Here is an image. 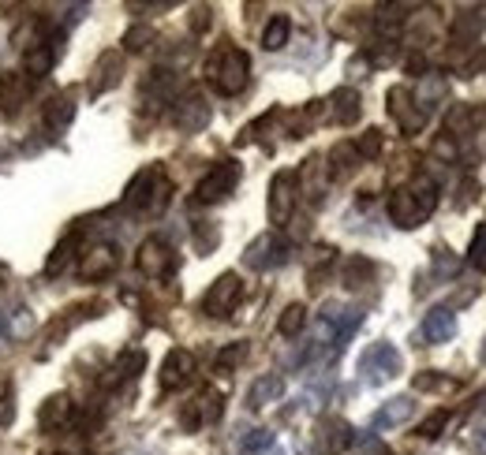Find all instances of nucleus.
<instances>
[{
  "label": "nucleus",
  "mask_w": 486,
  "mask_h": 455,
  "mask_svg": "<svg viewBox=\"0 0 486 455\" xmlns=\"http://www.w3.org/2000/svg\"><path fill=\"white\" fill-rule=\"evenodd\" d=\"M438 206V184L430 176H416L408 187L389 198V216L397 228H419Z\"/></svg>",
  "instance_id": "1"
},
{
  "label": "nucleus",
  "mask_w": 486,
  "mask_h": 455,
  "mask_svg": "<svg viewBox=\"0 0 486 455\" xmlns=\"http://www.w3.org/2000/svg\"><path fill=\"white\" fill-rule=\"evenodd\" d=\"M206 75L213 82V90L225 98H236L240 90L247 86V75H251V60H247V52L236 49V45H221V49H213L210 52V60H206Z\"/></svg>",
  "instance_id": "2"
},
{
  "label": "nucleus",
  "mask_w": 486,
  "mask_h": 455,
  "mask_svg": "<svg viewBox=\"0 0 486 455\" xmlns=\"http://www.w3.org/2000/svg\"><path fill=\"white\" fill-rule=\"evenodd\" d=\"M123 206L139 213H161L169 206V179L161 169H142L123 194Z\"/></svg>",
  "instance_id": "3"
},
{
  "label": "nucleus",
  "mask_w": 486,
  "mask_h": 455,
  "mask_svg": "<svg viewBox=\"0 0 486 455\" xmlns=\"http://www.w3.org/2000/svg\"><path fill=\"white\" fill-rule=\"evenodd\" d=\"M404 366V358L401 351L393 348V343H370V348L363 351V358H359V373H363L367 385H386V380H393L401 373Z\"/></svg>",
  "instance_id": "4"
},
{
  "label": "nucleus",
  "mask_w": 486,
  "mask_h": 455,
  "mask_svg": "<svg viewBox=\"0 0 486 455\" xmlns=\"http://www.w3.org/2000/svg\"><path fill=\"white\" fill-rule=\"evenodd\" d=\"M236 184H240V165H236V161H218V165L199 179V187H195V202H203V206L221 202V198H228L232 191H236Z\"/></svg>",
  "instance_id": "5"
},
{
  "label": "nucleus",
  "mask_w": 486,
  "mask_h": 455,
  "mask_svg": "<svg viewBox=\"0 0 486 455\" xmlns=\"http://www.w3.org/2000/svg\"><path fill=\"white\" fill-rule=\"evenodd\" d=\"M240 299H243V280L236 272H225V277L213 280L210 291L203 295V314L206 318H228L240 306Z\"/></svg>",
  "instance_id": "6"
},
{
  "label": "nucleus",
  "mask_w": 486,
  "mask_h": 455,
  "mask_svg": "<svg viewBox=\"0 0 486 455\" xmlns=\"http://www.w3.org/2000/svg\"><path fill=\"white\" fill-rule=\"evenodd\" d=\"M386 101H389V113H393V120L401 123L404 135H419L426 127V113H423V108H416L419 101H416V94H411L408 86H393Z\"/></svg>",
  "instance_id": "7"
},
{
  "label": "nucleus",
  "mask_w": 486,
  "mask_h": 455,
  "mask_svg": "<svg viewBox=\"0 0 486 455\" xmlns=\"http://www.w3.org/2000/svg\"><path fill=\"white\" fill-rule=\"evenodd\" d=\"M352 444H355V429L345 422V418L330 414V418H322V422L315 426V448H318V455H340V451L352 448Z\"/></svg>",
  "instance_id": "8"
},
{
  "label": "nucleus",
  "mask_w": 486,
  "mask_h": 455,
  "mask_svg": "<svg viewBox=\"0 0 486 455\" xmlns=\"http://www.w3.org/2000/svg\"><path fill=\"white\" fill-rule=\"evenodd\" d=\"M243 262H247L251 269H259V272H262V269H277V265L288 262V243L281 239L277 231H266V235H259V239L247 247Z\"/></svg>",
  "instance_id": "9"
},
{
  "label": "nucleus",
  "mask_w": 486,
  "mask_h": 455,
  "mask_svg": "<svg viewBox=\"0 0 486 455\" xmlns=\"http://www.w3.org/2000/svg\"><path fill=\"white\" fill-rule=\"evenodd\" d=\"M292 206H296V176L277 172L274 184H269V221L284 224L288 216H292Z\"/></svg>",
  "instance_id": "10"
},
{
  "label": "nucleus",
  "mask_w": 486,
  "mask_h": 455,
  "mask_svg": "<svg viewBox=\"0 0 486 455\" xmlns=\"http://www.w3.org/2000/svg\"><path fill=\"white\" fill-rule=\"evenodd\" d=\"M195 377V355L187 348H172L161 362V388L172 392V388H184L187 380Z\"/></svg>",
  "instance_id": "11"
},
{
  "label": "nucleus",
  "mask_w": 486,
  "mask_h": 455,
  "mask_svg": "<svg viewBox=\"0 0 486 455\" xmlns=\"http://www.w3.org/2000/svg\"><path fill=\"white\" fill-rule=\"evenodd\" d=\"M172 120H176L179 131H187V135L203 131V127L210 123V105H206V98H203V94H184V98L176 101V108H172Z\"/></svg>",
  "instance_id": "12"
},
{
  "label": "nucleus",
  "mask_w": 486,
  "mask_h": 455,
  "mask_svg": "<svg viewBox=\"0 0 486 455\" xmlns=\"http://www.w3.org/2000/svg\"><path fill=\"white\" fill-rule=\"evenodd\" d=\"M120 265V250L113 243H101L94 250H86L83 254V262H79V280H105L109 272H116Z\"/></svg>",
  "instance_id": "13"
},
{
  "label": "nucleus",
  "mask_w": 486,
  "mask_h": 455,
  "mask_svg": "<svg viewBox=\"0 0 486 455\" xmlns=\"http://www.w3.org/2000/svg\"><path fill=\"white\" fill-rule=\"evenodd\" d=\"M135 265H139V272H147V277H165L169 265H172V250H169V243L157 239V235H150V239L139 247Z\"/></svg>",
  "instance_id": "14"
},
{
  "label": "nucleus",
  "mask_w": 486,
  "mask_h": 455,
  "mask_svg": "<svg viewBox=\"0 0 486 455\" xmlns=\"http://www.w3.org/2000/svg\"><path fill=\"white\" fill-rule=\"evenodd\" d=\"M419 336H423V343H449L457 336V314L449 310V306H434L426 318H423V329H419Z\"/></svg>",
  "instance_id": "15"
},
{
  "label": "nucleus",
  "mask_w": 486,
  "mask_h": 455,
  "mask_svg": "<svg viewBox=\"0 0 486 455\" xmlns=\"http://www.w3.org/2000/svg\"><path fill=\"white\" fill-rule=\"evenodd\" d=\"M71 120H76V90H64V94H57L45 105L42 123H45L49 135H64Z\"/></svg>",
  "instance_id": "16"
},
{
  "label": "nucleus",
  "mask_w": 486,
  "mask_h": 455,
  "mask_svg": "<svg viewBox=\"0 0 486 455\" xmlns=\"http://www.w3.org/2000/svg\"><path fill=\"white\" fill-rule=\"evenodd\" d=\"M411 414H416V404H411V396H397V399H389V404H382V407L374 411L370 429H374V433H382V429H397V426L408 422Z\"/></svg>",
  "instance_id": "17"
},
{
  "label": "nucleus",
  "mask_w": 486,
  "mask_h": 455,
  "mask_svg": "<svg viewBox=\"0 0 486 455\" xmlns=\"http://www.w3.org/2000/svg\"><path fill=\"white\" fill-rule=\"evenodd\" d=\"M147 366V351H123L109 370L101 373V388H120L123 380H131V377H139V370Z\"/></svg>",
  "instance_id": "18"
},
{
  "label": "nucleus",
  "mask_w": 486,
  "mask_h": 455,
  "mask_svg": "<svg viewBox=\"0 0 486 455\" xmlns=\"http://www.w3.org/2000/svg\"><path fill=\"white\" fill-rule=\"evenodd\" d=\"M359 113H363V105H359V94H355L352 86H340V90H333V94H330L326 116H330L333 123H355Z\"/></svg>",
  "instance_id": "19"
},
{
  "label": "nucleus",
  "mask_w": 486,
  "mask_h": 455,
  "mask_svg": "<svg viewBox=\"0 0 486 455\" xmlns=\"http://www.w3.org/2000/svg\"><path fill=\"white\" fill-rule=\"evenodd\" d=\"M281 396H284V377H281V373H266V377H259L255 385H251V392H247V407L259 411V407L274 404V399H281Z\"/></svg>",
  "instance_id": "20"
},
{
  "label": "nucleus",
  "mask_w": 486,
  "mask_h": 455,
  "mask_svg": "<svg viewBox=\"0 0 486 455\" xmlns=\"http://www.w3.org/2000/svg\"><path fill=\"white\" fill-rule=\"evenodd\" d=\"M42 429L45 433H60L68 422H71V404H68V396H52L45 399V407H42Z\"/></svg>",
  "instance_id": "21"
},
{
  "label": "nucleus",
  "mask_w": 486,
  "mask_h": 455,
  "mask_svg": "<svg viewBox=\"0 0 486 455\" xmlns=\"http://www.w3.org/2000/svg\"><path fill=\"white\" fill-rule=\"evenodd\" d=\"M120 71H123V57L120 52H105L98 60V71H94V94H105V90H113L120 82Z\"/></svg>",
  "instance_id": "22"
},
{
  "label": "nucleus",
  "mask_w": 486,
  "mask_h": 455,
  "mask_svg": "<svg viewBox=\"0 0 486 455\" xmlns=\"http://www.w3.org/2000/svg\"><path fill=\"white\" fill-rule=\"evenodd\" d=\"M23 98H27L23 75H0V108H4V113H20Z\"/></svg>",
  "instance_id": "23"
},
{
  "label": "nucleus",
  "mask_w": 486,
  "mask_h": 455,
  "mask_svg": "<svg viewBox=\"0 0 486 455\" xmlns=\"http://www.w3.org/2000/svg\"><path fill=\"white\" fill-rule=\"evenodd\" d=\"M288 34H292V23H288V15H274V20H269V27L262 30V49H269V52L284 49Z\"/></svg>",
  "instance_id": "24"
},
{
  "label": "nucleus",
  "mask_w": 486,
  "mask_h": 455,
  "mask_svg": "<svg viewBox=\"0 0 486 455\" xmlns=\"http://www.w3.org/2000/svg\"><path fill=\"white\" fill-rule=\"evenodd\" d=\"M71 247H76V235H64V239L52 247V258L45 262V272L49 277H57V272H64V265L71 262Z\"/></svg>",
  "instance_id": "25"
},
{
  "label": "nucleus",
  "mask_w": 486,
  "mask_h": 455,
  "mask_svg": "<svg viewBox=\"0 0 486 455\" xmlns=\"http://www.w3.org/2000/svg\"><path fill=\"white\" fill-rule=\"evenodd\" d=\"M303 325H307V310H303V306L296 302V306H288V310L281 314V325H277V329H281V336H296Z\"/></svg>",
  "instance_id": "26"
},
{
  "label": "nucleus",
  "mask_w": 486,
  "mask_h": 455,
  "mask_svg": "<svg viewBox=\"0 0 486 455\" xmlns=\"http://www.w3.org/2000/svg\"><path fill=\"white\" fill-rule=\"evenodd\" d=\"M49 67H52V52L45 49V42L27 49V71H30V75H45Z\"/></svg>",
  "instance_id": "27"
},
{
  "label": "nucleus",
  "mask_w": 486,
  "mask_h": 455,
  "mask_svg": "<svg viewBox=\"0 0 486 455\" xmlns=\"http://www.w3.org/2000/svg\"><path fill=\"white\" fill-rule=\"evenodd\" d=\"M467 262H472L479 272H486V224L475 228V235H472V250H467Z\"/></svg>",
  "instance_id": "28"
},
{
  "label": "nucleus",
  "mask_w": 486,
  "mask_h": 455,
  "mask_svg": "<svg viewBox=\"0 0 486 455\" xmlns=\"http://www.w3.org/2000/svg\"><path fill=\"white\" fill-rule=\"evenodd\" d=\"M374 272V265L367 262V258H348V265H345V284L348 287H359L363 284V277H370Z\"/></svg>",
  "instance_id": "29"
},
{
  "label": "nucleus",
  "mask_w": 486,
  "mask_h": 455,
  "mask_svg": "<svg viewBox=\"0 0 486 455\" xmlns=\"http://www.w3.org/2000/svg\"><path fill=\"white\" fill-rule=\"evenodd\" d=\"M12 418H15V396H12L8 377H0V426H8Z\"/></svg>",
  "instance_id": "30"
},
{
  "label": "nucleus",
  "mask_w": 486,
  "mask_h": 455,
  "mask_svg": "<svg viewBox=\"0 0 486 455\" xmlns=\"http://www.w3.org/2000/svg\"><path fill=\"white\" fill-rule=\"evenodd\" d=\"M355 145V153L359 157H378V150H382V131H363V138H359V142H352Z\"/></svg>",
  "instance_id": "31"
},
{
  "label": "nucleus",
  "mask_w": 486,
  "mask_h": 455,
  "mask_svg": "<svg viewBox=\"0 0 486 455\" xmlns=\"http://www.w3.org/2000/svg\"><path fill=\"white\" fill-rule=\"evenodd\" d=\"M195 247H199L203 254H210L213 247H218V228H213L210 221H203V224H195Z\"/></svg>",
  "instance_id": "32"
},
{
  "label": "nucleus",
  "mask_w": 486,
  "mask_h": 455,
  "mask_svg": "<svg viewBox=\"0 0 486 455\" xmlns=\"http://www.w3.org/2000/svg\"><path fill=\"white\" fill-rule=\"evenodd\" d=\"M460 269V262L453 258V250H434V272H438V277H453V272Z\"/></svg>",
  "instance_id": "33"
},
{
  "label": "nucleus",
  "mask_w": 486,
  "mask_h": 455,
  "mask_svg": "<svg viewBox=\"0 0 486 455\" xmlns=\"http://www.w3.org/2000/svg\"><path fill=\"white\" fill-rule=\"evenodd\" d=\"M269 444H277V436L269 433V429H255L243 441V448H247V455H255V451H262V448H269Z\"/></svg>",
  "instance_id": "34"
},
{
  "label": "nucleus",
  "mask_w": 486,
  "mask_h": 455,
  "mask_svg": "<svg viewBox=\"0 0 486 455\" xmlns=\"http://www.w3.org/2000/svg\"><path fill=\"white\" fill-rule=\"evenodd\" d=\"M247 355V343H232V348L228 351H221L218 355V370H232V366H236V362Z\"/></svg>",
  "instance_id": "35"
},
{
  "label": "nucleus",
  "mask_w": 486,
  "mask_h": 455,
  "mask_svg": "<svg viewBox=\"0 0 486 455\" xmlns=\"http://www.w3.org/2000/svg\"><path fill=\"white\" fill-rule=\"evenodd\" d=\"M150 38H154V30H150V27H135V30L128 34V38H123V45H128L131 52H139V49H147Z\"/></svg>",
  "instance_id": "36"
},
{
  "label": "nucleus",
  "mask_w": 486,
  "mask_h": 455,
  "mask_svg": "<svg viewBox=\"0 0 486 455\" xmlns=\"http://www.w3.org/2000/svg\"><path fill=\"white\" fill-rule=\"evenodd\" d=\"M445 422H449V414H445V411H438V414H430V418H426V422L419 426V436H426V441H430V436H438V433H442V426H445Z\"/></svg>",
  "instance_id": "37"
},
{
  "label": "nucleus",
  "mask_w": 486,
  "mask_h": 455,
  "mask_svg": "<svg viewBox=\"0 0 486 455\" xmlns=\"http://www.w3.org/2000/svg\"><path fill=\"white\" fill-rule=\"evenodd\" d=\"M416 388H419V392H430V388H453V380H442V377L419 373V377H416Z\"/></svg>",
  "instance_id": "38"
},
{
  "label": "nucleus",
  "mask_w": 486,
  "mask_h": 455,
  "mask_svg": "<svg viewBox=\"0 0 486 455\" xmlns=\"http://www.w3.org/2000/svg\"><path fill=\"white\" fill-rule=\"evenodd\" d=\"M255 455H284V448H281V444H269V448H262V451H255Z\"/></svg>",
  "instance_id": "39"
},
{
  "label": "nucleus",
  "mask_w": 486,
  "mask_h": 455,
  "mask_svg": "<svg viewBox=\"0 0 486 455\" xmlns=\"http://www.w3.org/2000/svg\"><path fill=\"white\" fill-rule=\"evenodd\" d=\"M475 448L486 455V433H479V436H475Z\"/></svg>",
  "instance_id": "40"
},
{
  "label": "nucleus",
  "mask_w": 486,
  "mask_h": 455,
  "mask_svg": "<svg viewBox=\"0 0 486 455\" xmlns=\"http://www.w3.org/2000/svg\"><path fill=\"white\" fill-rule=\"evenodd\" d=\"M479 358H482V362H486V343H482V351H479Z\"/></svg>",
  "instance_id": "41"
},
{
  "label": "nucleus",
  "mask_w": 486,
  "mask_h": 455,
  "mask_svg": "<svg viewBox=\"0 0 486 455\" xmlns=\"http://www.w3.org/2000/svg\"><path fill=\"white\" fill-rule=\"evenodd\" d=\"M0 336H4V318H0Z\"/></svg>",
  "instance_id": "42"
},
{
  "label": "nucleus",
  "mask_w": 486,
  "mask_h": 455,
  "mask_svg": "<svg viewBox=\"0 0 486 455\" xmlns=\"http://www.w3.org/2000/svg\"><path fill=\"white\" fill-rule=\"evenodd\" d=\"M0 277H4V265H0Z\"/></svg>",
  "instance_id": "43"
}]
</instances>
